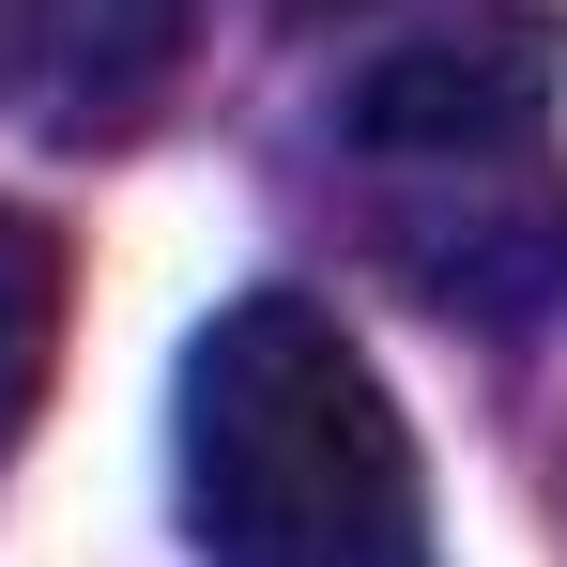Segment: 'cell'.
Instances as JSON below:
<instances>
[{
	"label": "cell",
	"instance_id": "obj_1",
	"mask_svg": "<svg viewBox=\"0 0 567 567\" xmlns=\"http://www.w3.org/2000/svg\"><path fill=\"white\" fill-rule=\"evenodd\" d=\"M185 537L215 567H430V475L338 307L246 291L185 353Z\"/></svg>",
	"mask_w": 567,
	"mask_h": 567
},
{
	"label": "cell",
	"instance_id": "obj_2",
	"mask_svg": "<svg viewBox=\"0 0 567 567\" xmlns=\"http://www.w3.org/2000/svg\"><path fill=\"white\" fill-rule=\"evenodd\" d=\"M567 93V16L553 0H445L414 31H383L338 93V138L369 154L383 185L399 169H506L537 154V123Z\"/></svg>",
	"mask_w": 567,
	"mask_h": 567
},
{
	"label": "cell",
	"instance_id": "obj_3",
	"mask_svg": "<svg viewBox=\"0 0 567 567\" xmlns=\"http://www.w3.org/2000/svg\"><path fill=\"white\" fill-rule=\"evenodd\" d=\"M199 62V0H0V123L107 154L154 107L185 93Z\"/></svg>",
	"mask_w": 567,
	"mask_h": 567
},
{
	"label": "cell",
	"instance_id": "obj_4",
	"mask_svg": "<svg viewBox=\"0 0 567 567\" xmlns=\"http://www.w3.org/2000/svg\"><path fill=\"white\" fill-rule=\"evenodd\" d=\"M383 261L430 307H461V322H537V307H567V185L537 154H506V169H399L383 185Z\"/></svg>",
	"mask_w": 567,
	"mask_h": 567
},
{
	"label": "cell",
	"instance_id": "obj_5",
	"mask_svg": "<svg viewBox=\"0 0 567 567\" xmlns=\"http://www.w3.org/2000/svg\"><path fill=\"white\" fill-rule=\"evenodd\" d=\"M62 230L47 215H16L0 199V461L31 445V414H47V369H62Z\"/></svg>",
	"mask_w": 567,
	"mask_h": 567
}]
</instances>
